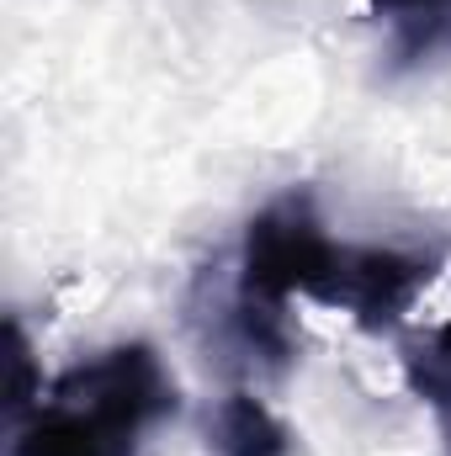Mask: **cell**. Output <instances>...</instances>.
Masks as SVG:
<instances>
[{
    "mask_svg": "<svg viewBox=\"0 0 451 456\" xmlns=\"http://www.w3.org/2000/svg\"><path fill=\"white\" fill-rule=\"evenodd\" d=\"M430 281H436L430 255H404V249H377V244H335V255L314 287V303L340 308L361 330L382 335L420 303V292Z\"/></svg>",
    "mask_w": 451,
    "mask_h": 456,
    "instance_id": "obj_2",
    "label": "cell"
},
{
    "mask_svg": "<svg viewBox=\"0 0 451 456\" xmlns=\"http://www.w3.org/2000/svg\"><path fill=\"white\" fill-rule=\"evenodd\" d=\"M176 414V382L149 345H117L70 366L16 425L11 456H138Z\"/></svg>",
    "mask_w": 451,
    "mask_h": 456,
    "instance_id": "obj_1",
    "label": "cell"
},
{
    "mask_svg": "<svg viewBox=\"0 0 451 456\" xmlns=\"http://www.w3.org/2000/svg\"><path fill=\"white\" fill-rule=\"evenodd\" d=\"M213 452L218 456H287L292 436L255 393H228L218 403V414H213Z\"/></svg>",
    "mask_w": 451,
    "mask_h": 456,
    "instance_id": "obj_5",
    "label": "cell"
},
{
    "mask_svg": "<svg viewBox=\"0 0 451 456\" xmlns=\"http://www.w3.org/2000/svg\"><path fill=\"white\" fill-rule=\"evenodd\" d=\"M398 361H404L409 393L430 409L436 436H441V446L451 456V319L436 324V330H425V335H414V340L404 345Z\"/></svg>",
    "mask_w": 451,
    "mask_h": 456,
    "instance_id": "obj_4",
    "label": "cell"
},
{
    "mask_svg": "<svg viewBox=\"0 0 451 456\" xmlns=\"http://www.w3.org/2000/svg\"><path fill=\"white\" fill-rule=\"evenodd\" d=\"M37 398H43V387L32 377V345L21 335V324L11 319V419H27Z\"/></svg>",
    "mask_w": 451,
    "mask_h": 456,
    "instance_id": "obj_6",
    "label": "cell"
},
{
    "mask_svg": "<svg viewBox=\"0 0 451 456\" xmlns=\"http://www.w3.org/2000/svg\"><path fill=\"white\" fill-rule=\"evenodd\" d=\"M366 11L388 32L393 69H425L451 53V0H366Z\"/></svg>",
    "mask_w": 451,
    "mask_h": 456,
    "instance_id": "obj_3",
    "label": "cell"
}]
</instances>
